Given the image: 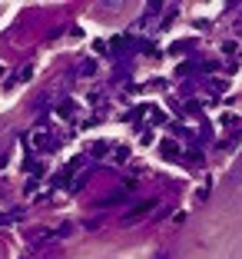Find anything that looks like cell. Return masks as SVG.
Returning a JSON list of instances; mask_svg holds the SVG:
<instances>
[{"mask_svg":"<svg viewBox=\"0 0 242 259\" xmlns=\"http://www.w3.org/2000/svg\"><path fill=\"white\" fill-rule=\"evenodd\" d=\"M153 206H156V199H143V203H139V206H133V209H129V213L123 216V220H126V223H139V220H143V216L153 209Z\"/></svg>","mask_w":242,"mask_h":259,"instance_id":"obj_3","label":"cell"},{"mask_svg":"<svg viewBox=\"0 0 242 259\" xmlns=\"http://www.w3.org/2000/svg\"><path fill=\"white\" fill-rule=\"evenodd\" d=\"M27 146H30V150H50V146H57V133H53V126H46V123L30 126V130H27Z\"/></svg>","mask_w":242,"mask_h":259,"instance_id":"obj_1","label":"cell"},{"mask_svg":"<svg viewBox=\"0 0 242 259\" xmlns=\"http://www.w3.org/2000/svg\"><path fill=\"white\" fill-rule=\"evenodd\" d=\"M53 116L73 126V123L80 120V107H76V103H70V100H63V103H57V107H53Z\"/></svg>","mask_w":242,"mask_h":259,"instance_id":"obj_2","label":"cell"},{"mask_svg":"<svg viewBox=\"0 0 242 259\" xmlns=\"http://www.w3.org/2000/svg\"><path fill=\"white\" fill-rule=\"evenodd\" d=\"M163 146H166V150H163L166 160H176V156H179V153H176V143H163Z\"/></svg>","mask_w":242,"mask_h":259,"instance_id":"obj_4","label":"cell"}]
</instances>
